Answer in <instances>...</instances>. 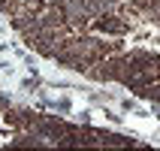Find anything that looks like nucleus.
<instances>
[{
    "mask_svg": "<svg viewBox=\"0 0 160 151\" xmlns=\"http://www.w3.org/2000/svg\"><path fill=\"white\" fill-rule=\"evenodd\" d=\"M97 27L103 30V33H124V30H127L124 21H115V18H100Z\"/></svg>",
    "mask_w": 160,
    "mask_h": 151,
    "instance_id": "f257e3e1",
    "label": "nucleus"
},
{
    "mask_svg": "<svg viewBox=\"0 0 160 151\" xmlns=\"http://www.w3.org/2000/svg\"><path fill=\"white\" fill-rule=\"evenodd\" d=\"M39 133H45V136H63L67 127H63L61 121H45V124H39Z\"/></svg>",
    "mask_w": 160,
    "mask_h": 151,
    "instance_id": "f03ea898",
    "label": "nucleus"
}]
</instances>
